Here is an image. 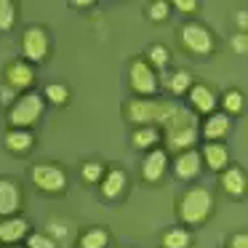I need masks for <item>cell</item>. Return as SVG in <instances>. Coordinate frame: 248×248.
<instances>
[{
    "label": "cell",
    "mask_w": 248,
    "mask_h": 248,
    "mask_svg": "<svg viewBox=\"0 0 248 248\" xmlns=\"http://www.w3.org/2000/svg\"><path fill=\"white\" fill-rule=\"evenodd\" d=\"M163 134L160 139L166 141V152H184V150H195V141L200 136V120L189 107L179 104L171 115L166 118V123L160 125Z\"/></svg>",
    "instance_id": "1"
},
{
    "label": "cell",
    "mask_w": 248,
    "mask_h": 248,
    "mask_svg": "<svg viewBox=\"0 0 248 248\" xmlns=\"http://www.w3.org/2000/svg\"><path fill=\"white\" fill-rule=\"evenodd\" d=\"M176 107H179V102H173V99H131L125 104V118L131 123H136V128L139 125H155V128H160L166 123V118Z\"/></svg>",
    "instance_id": "2"
},
{
    "label": "cell",
    "mask_w": 248,
    "mask_h": 248,
    "mask_svg": "<svg viewBox=\"0 0 248 248\" xmlns=\"http://www.w3.org/2000/svg\"><path fill=\"white\" fill-rule=\"evenodd\" d=\"M211 211H214V198H211V192L205 187H200V184L189 187L187 192L182 195V200H179V219L187 227H200L211 216Z\"/></svg>",
    "instance_id": "3"
},
{
    "label": "cell",
    "mask_w": 248,
    "mask_h": 248,
    "mask_svg": "<svg viewBox=\"0 0 248 248\" xmlns=\"http://www.w3.org/2000/svg\"><path fill=\"white\" fill-rule=\"evenodd\" d=\"M43 107H46L43 93L24 91L22 96H16V102H14L11 109H8V123H11V128H27L30 131L40 120Z\"/></svg>",
    "instance_id": "4"
},
{
    "label": "cell",
    "mask_w": 248,
    "mask_h": 248,
    "mask_svg": "<svg viewBox=\"0 0 248 248\" xmlns=\"http://www.w3.org/2000/svg\"><path fill=\"white\" fill-rule=\"evenodd\" d=\"M128 86L134 93H139V99H155L160 80H157V72L144 59H134L128 70Z\"/></svg>",
    "instance_id": "5"
},
{
    "label": "cell",
    "mask_w": 248,
    "mask_h": 248,
    "mask_svg": "<svg viewBox=\"0 0 248 248\" xmlns=\"http://www.w3.org/2000/svg\"><path fill=\"white\" fill-rule=\"evenodd\" d=\"M48 51H51V38L46 32V27L40 24H30L22 35V54L27 64H38V62L48 59Z\"/></svg>",
    "instance_id": "6"
},
{
    "label": "cell",
    "mask_w": 248,
    "mask_h": 248,
    "mask_svg": "<svg viewBox=\"0 0 248 248\" xmlns=\"http://www.w3.org/2000/svg\"><path fill=\"white\" fill-rule=\"evenodd\" d=\"M179 38H182L184 48L195 56H208L211 51H214V35H211V30L200 22H187L182 27V32H179Z\"/></svg>",
    "instance_id": "7"
},
{
    "label": "cell",
    "mask_w": 248,
    "mask_h": 248,
    "mask_svg": "<svg viewBox=\"0 0 248 248\" xmlns=\"http://www.w3.org/2000/svg\"><path fill=\"white\" fill-rule=\"evenodd\" d=\"M32 184L40 192H64L67 189V173L54 163H38L32 168Z\"/></svg>",
    "instance_id": "8"
},
{
    "label": "cell",
    "mask_w": 248,
    "mask_h": 248,
    "mask_svg": "<svg viewBox=\"0 0 248 248\" xmlns=\"http://www.w3.org/2000/svg\"><path fill=\"white\" fill-rule=\"evenodd\" d=\"M3 80H6L8 88H14L16 93H24L32 88L35 83V70L32 64H27L24 59H14L6 64V70H3Z\"/></svg>",
    "instance_id": "9"
},
{
    "label": "cell",
    "mask_w": 248,
    "mask_h": 248,
    "mask_svg": "<svg viewBox=\"0 0 248 248\" xmlns=\"http://www.w3.org/2000/svg\"><path fill=\"white\" fill-rule=\"evenodd\" d=\"M19 208H22V189H19L16 179L0 176V219L16 216Z\"/></svg>",
    "instance_id": "10"
},
{
    "label": "cell",
    "mask_w": 248,
    "mask_h": 248,
    "mask_svg": "<svg viewBox=\"0 0 248 248\" xmlns=\"http://www.w3.org/2000/svg\"><path fill=\"white\" fill-rule=\"evenodd\" d=\"M166 171H168V152L160 150V147L147 152L144 160H141V179L150 184H157L166 176Z\"/></svg>",
    "instance_id": "11"
},
{
    "label": "cell",
    "mask_w": 248,
    "mask_h": 248,
    "mask_svg": "<svg viewBox=\"0 0 248 248\" xmlns=\"http://www.w3.org/2000/svg\"><path fill=\"white\" fill-rule=\"evenodd\" d=\"M187 99H189V109H192L195 115H205L208 118L211 112L216 109V93L211 91V86H205V83H192L187 91Z\"/></svg>",
    "instance_id": "12"
},
{
    "label": "cell",
    "mask_w": 248,
    "mask_h": 248,
    "mask_svg": "<svg viewBox=\"0 0 248 248\" xmlns=\"http://www.w3.org/2000/svg\"><path fill=\"white\" fill-rule=\"evenodd\" d=\"M30 235V221L24 216H6L0 219V246H16L19 240Z\"/></svg>",
    "instance_id": "13"
},
{
    "label": "cell",
    "mask_w": 248,
    "mask_h": 248,
    "mask_svg": "<svg viewBox=\"0 0 248 248\" xmlns=\"http://www.w3.org/2000/svg\"><path fill=\"white\" fill-rule=\"evenodd\" d=\"M125 187H128V176H125L123 168H109V171H104L102 182H99V192H102L104 200L123 198Z\"/></svg>",
    "instance_id": "14"
},
{
    "label": "cell",
    "mask_w": 248,
    "mask_h": 248,
    "mask_svg": "<svg viewBox=\"0 0 248 248\" xmlns=\"http://www.w3.org/2000/svg\"><path fill=\"white\" fill-rule=\"evenodd\" d=\"M200 171H203V160H200V152L198 150H184L173 157V173L184 182L189 179H198Z\"/></svg>",
    "instance_id": "15"
},
{
    "label": "cell",
    "mask_w": 248,
    "mask_h": 248,
    "mask_svg": "<svg viewBox=\"0 0 248 248\" xmlns=\"http://www.w3.org/2000/svg\"><path fill=\"white\" fill-rule=\"evenodd\" d=\"M200 160L211 171H224L230 166V150H227L224 141H205L203 152H200Z\"/></svg>",
    "instance_id": "16"
},
{
    "label": "cell",
    "mask_w": 248,
    "mask_h": 248,
    "mask_svg": "<svg viewBox=\"0 0 248 248\" xmlns=\"http://www.w3.org/2000/svg\"><path fill=\"white\" fill-rule=\"evenodd\" d=\"M246 171L237 166H227L221 171V189H224L230 198H243L246 195Z\"/></svg>",
    "instance_id": "17"
},
{
    "label": "cell",
    "mask_w": 248,
    "mask_h": 248,
    "mask_svg": "<svg viewBox=\"0 0 248 248\" xmlns=\"http://www.w3.org/2000/svg\"><path fill=\"white\" fill-rule=\"evenodd\" d=\"M200 134L208 141H221L230 134V118H227L224 112H211L208 118H205V123L200 125Z\"/></svg>",
    "instance_id": "18"
},
{
    "label": "cell",
    "mask_w": 248,
    "mask_h": 248,
    "mask_svg": "<svg viewBox=\"0 0 248 248\" xmlns=\"http://www.w3.org/2000/svg\"><path fill=\"white\" fill-rule=\"evenodd\" d=\"M3 144H6V150L14 152V155H24V152H30L35 147V136H32V131H27V128H11L3 136Z\"/></svg>",
    "instance_id": "19"
},
{
    "label": "cell",
    "mask_w": 248,
    "mask_h": 248,
    "mask_svg": "<svg viewBox=\"0 0 248 248\" xmlns=\"http://www.w3.org/2000/svg\"><path fill=\"white\" fill-rule=\"evenodd\" d=\"M160 128H155V125H139V128L131 134V144L136 147V150H155L157 144H160Z\"/></svg>",
    "instance_id": "20"
},
{
    "label": "cell",
    "mask_w": 248,
    "mask_h": 248,
    "mask_svg": "<svg viewBox=\"0 0 248 248\" xmlns=\"http://www.w3.org/2000/svg\"><path fill=\"white\" fill-rule=\"evenodd\" d=\"M163 248H189L192 246V232L187 227H171V230L163 232Z\"/></svg>",
    "instance_id": "21"
},
{
    "label": "cell",
    "mask_w": 248,
    "mask_h": 248,
    "mask_svg": "<svg viewBox=\"0 0 248 248\" xmlns=\"http://www.w3.org/2000/svg\"><path fill=\"white\" fill-rule=\"evenodd\" d=\"M192 83L195 80H192V75H189L187 70H173L171 75L166 78V91L171 93V96H184Z\"/></svg>",
    "instance_id": "22"
},
{
    "label": "cell",
    "mask_w": 248,
    "mask_h": 248,
    "mask_svg": "<svg viewBox=\"0 0 248 248\" xmlns=\"http://www.w3.org/2000/svg\"><path fill=\"white\" fill-rule=\"evenodd\" d=\"M221 112L230 118V115H240L243 112V107H246V96H243V91L240 88H230V91H224L221 93Z\"/></svg>",
    "instance_id": "23"
},
{
    "label": "cell",
    "mask_w": 248,
    "mask_h": 248,
    "mask_svg": "<svg viewBox=\"0 0 248 248\" xmlns=\"http://www.w3.org/2000/svg\"><path fill=\"white\" fill-rule=\"evenodd\" d=\"M144 62L157 72V70H163V67H168V62H171V54H168V48H166L163 43H152V46H147Z\"/></svg>",
    "instance_id": "24"
},
{
    "label": "cell",
    "mask_w": 248,
    "mask_h": 248,
    "mask_svg": "<svg viewBox=\"0 0 248 248\" xmlns=\"http://www.w3.org/2000/svg\"><path fill=\"white\" fill-rule=\"evenodd\" d=\"M107 246H109V232L102 230V227L83 232L80 240H78V248H107Z\"/></svg>",
    "instance_id": "25"
},
{
    "label": "cell",
    "mask_w": 248,
    "mask_h": 248,
    "mask_svg": "<svg viewBox=\"0 0 248 248\" xmlns=\"http://www.w3.org/2000/svg\"><path fill=\"white\" fill-rule=\"evenodd\" d=\"M43 99L51 102V104H56V107H62V104L70 102V88L62 86V83H48L46 91H43Z\"/></svg>",
    "instance_id": "26"
},
{
    "label": "cell",
    "mask_w": 248,
    "mask_h": 248,
    "mask_svg": "<svg viewBox=\"0 0 248 248\" xmlns=\"http://www.w3.org/2000/svg\"><path fill=\"white\" fill-rule=\"evenodd\" d=\"M16 24V6L11 0H0V32H8Z\"/></svg>",
    "instance_id": "27"
},
{
    "label": "cell",
    "mask_w": 248,
    "mask_h": 248,
    "mask_svg": "<svg viewBox=\"0 0 248 248\" xmlns=\"http://www.w3.org/2000/svg\"><path fill=\"white\" fill-rule=\"evenodd\" d=\"M80 176H83V182H86V184H99V182H102V176H104V166L99 160H88L86 166L80 168Z\"/></svg>",
    "instance_id": "28"
},
{
    "label": "cell",
    "mask_w": 248,
    "mask_h": 248,
    "mask_svg": "<svg viewBox=\"0 0 248 248\" xmlns=\"http://www.w3.org/2000/svg\"><path fill=\"white\" fill-rule=\"evenodd\" d=\"M168 14H171V3L168 0H155L147 6V19L150 22H166Z\"/></svg>",
    "instance_id": "29"
},
{
    "label": "cell",
    "mask_w": 248,
    "mask_h": 248,
    "mask_svg": "<svg viewBox=\"0 0 248 248\" xmlns=\"http://www.w3.org/2000/svg\"><path fill=\"white\" fill-rule=\"evenodd\" d=\"M24 240H27V248H59V243L46 232H30Z\"/></svg>",
    "instance_id": "30"
},
{
    "label": "cell",
    "mask_w": 248,
    "mask_h": 248,
    "mask_svg": "<svg viewBox=\"0 0 248 248\" xmlns=\"http://www.w3.org/2000/svg\"><path fill=\"white\" fill-rule=\"evenodd\" d=\"M230 48H232V54H248V35L246 32H235L230 38Z\"/></svg>",
    "instance_id": "31"
},
{
    "label": "cell",
    "mask_w": 248,
    "mask_h": 248,
    "mask_svg": "<svg viewBox=\"0 0 248 248\" xmlns=\"http://www.w3.org/2000/svg\"><path fill=\"white\" fill-rule=\"evenodd\" d=\"M171 8H176V11H182V14H195L200 8V3L198 0H173Z\"/></svg>",
    "instance_id": "32"
},
{
    "label": "cell",
    "mask_w": 248,
    "mask_h": 248,
    "mask_svg": "<svg viewBox=\"0 0 248 248\" xmlns=\"http://www.w3.org/2000/svg\"><path fill=\"white\" fill-rule=\"evenodd\" d=\"M230 248H248V235L246 232H235V235H230Z\"/></svg>",
    "instance_id": "33"
},
{
    "label": "cell",
    "mask_w": 248,
    "mask_h": 248,
    "mask_svg": "<svg viewBox=\"0 0 248 248\" xmlns=\"http://www.w3.org/2000/svg\"><path fill=\"white\" fill-rule=\"evenodd\" d=\"M16 102V91L8 86H0V104H14Z\"/></svg>",
    "instance_id": "34"
},
{
    "label": "cell",
    "mask_w": 248,
    "mask_h": 248,
    "mask_svg": "<svg viewBox=\"0 0 248 248\" xmlns=\"http://www.w3.org/2000/svg\"><path fill=\"white\" fill-rule=\"evenodd\" d=\"M235 22H237V27H240V32H246V30H248V14L240 11V14L235 16Z\"/></svg>",
    "instance_id": "35"
},
{
    "label": "cell",
    "mask_w": 248,
    "mask_h": 248,
    "mask_svg": "<svg viewBox=\"0 0 248 248\" xmlns=\"http://www.w3.org/2000/svg\"><path fill=\"white\" fill-rule=\"evenodd\" d=\"M72 6H80V8H91L93 3H91V0H75V3H72Z\"/></svg>",
    "instance_id": "36"
},
{
    "label": "cell",
    "mask_w": 248,
    "mask_h": 248,
    "mask_svg": "<svg viewBox=\"0 0 248 248\" xmlns=\"http://www.w3.org/2000/svg\"><path fill=\"white\" fill-rule=\"evenodd\" d=\"M8 248H19V246H8Z\"/></svg>",
    "instance_id": "37"
},
{
    "label": "cell",
    "mask_w": 248,
    "mask_h": 248,
    "mask_svg": "<svg viewBox=\"0 0 248 248\" xmlns=\"http://www.w3.org/2000/svg\"><path fill=\"white\" fill-rule=\"evenodd\" d=\"M123 248H131V246H123Z\"/></svg>",
    "instance_id": "38"
},
{
    "label": "cell",
    "mask_w": 248,
    "mask_h": 248,
    "mask_svg": "<svg viewBox=\"0 0 248 248\" xmlns=\"http://www.w3.org/2000/svg\"><path fill=\"white\" fill-rule=\"evenodd\" d=\"M0 248H3V246H0Z\"/></svg>",
    "instance_id": "39"
}]
</instances>
